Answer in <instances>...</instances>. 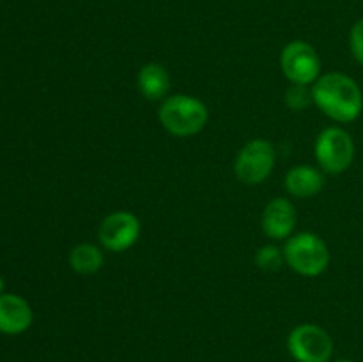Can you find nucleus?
Segmentation results:
<instances>
[{"label":"nucleus","mask_w":363,"mask_h":362,"mask_svg":"<svg viewBox=\"0 0 363 362\" xmlns=\"http://www.w3.org/2000/svg\"><path fill=\"white\" fill-rule=\"evenodd\" d=\"M314 103L337 123H351L362 114L363 96L357 82L346 73H326L312 84Z\"/></svg>","instance_id":"f257e3e1"},{"label":"nucleus","mask_w":363,"mask_h":362,"mask_svg":"<svg viewBox=\"0 0 363 362\" xmlns=\"http://www.w3.org/2000/svg\"><path fill=\"white\" fill-rule=\"evenodd\" d=\"M158 117L169 133L176 137H191L204 130L209 112L201 99L188 94H176L163 99Z\"/></svg>","instance_id":"f03ea898"},{"label":"nucleus","mask_w":363,"mask_h":362,"mask_svg":"<svg viewBox=\"0 0 363 362\" xmlns=\"http://www.w3.org/2000/svg\"><path fill=\"white\" fill-rule=\"evenodd\" d=\"M286 263L296 273L318 277L328 268L330 252L325 240L314 233H298L287 238L284 247Z\"/></svg>","instance_id":"7ed1b4c3"},{"label":"nucleus","mask_w":363,"mask_h":362,"mask_svg":"<svg viewBox=\"0 0 363 362\" xmlns=\"http://www.w3.org/2000/svg\"><path fill=\"white\" fill-rule=\"evenodd\" d=\"M315 158L326 172H344L350 169L354 160L353 138L339 126L325 128L315 141Z\"/></svg>","instance_id":"20e7f679"},{"label":"nucleus","mask_w":363,"mask_h":362,"mask_svg":"<svg viewBox=\"0 0 363 362\" xmlns=\"http://www.w3.org/2000/svg\"><path fill=\"white\" fill-rule=\"evenodd\" d=\"M275 167V149L264 138L247 142L236 156L234 172L247 185H259L272 174Z\"/></svg>","instance_id":"39448f33"},{"label":"nucleus","mask_w":363,"mask_h":362,"mask_svg":"<svg viewBox=\"0 0 363 362\" xmlns=\"http://www.w3.org/2000/svg\"><path fill=\"white\" fill-rule=\"evenodd\" d=\"M287 346L298 362H328L333 353L330 334L314 323H303L293 329Z\"/></svg>","instance_id":"423d86ee"},{"label":"nucleus","mask_w":363,"mask_h":362,"mask_svg":"<svg viewBox=\"0 0 363 362\" xmlns=\"http://www.w3.org/2000/svg\"><path fill=\"white\" fill-rule=\"evenodd\" d=\"M280 66L287 80L293 84L311 85L321 73V60L312 45L305 41H291L280 55Z\"/></svg>","instance_id":"0eeeda50"},{"label":"nucleus","mask_w":363,"mask_h":362,"mask_svg":"<svg viewBox=\"0 0 363 362\" xmlns=\"http://www.w3.org/2000/svg\"><path fill=\"white\" fill-rule=\"evenodd\" d=\"M99 241L110 252H124L137 243L140 236V220L130 212H113L101 222Z\"/></svg>","instance_id":"6e6552de"},{"label":"nucleus","mask_w":363,"mask_h":362,"mask_svg":"<svg viewBox=\"0 0 363 362\" xmlns=\"http://www.w3.org/2000/svg\"><path fill=\"white\" fill-rule=\"evenodd\" d=\"M296 226V209L286 197H277L268 202L262 212V231L273 240H287L293 236Z\"/></svg>","instance_id":"1a4fd4ad"},{"label":"nucleus","mask_w":363,"mask_h":362,"mask_svg":"<svg viewBox=\"0 0 363 362\" xmlns=\"http://www.w3.org/2000/svg\"><path fill=\"white\" fill-rule=\"evenodd\" d=\"M32 309L18 295H0V332L21 334L30 327Z\"/></svg>","instance_id":"9d476101"},{"label":"nucleus","mask_w":363,"mask_h":362,"mask_svg":"<svg viewBox=\"0 0 363 362\" xmlns=\"http://www.w3.org/2000/svg\"><path fill=\"white\" fill-rule=\"evenodd\" d=\"M325 187L321 170L311 165H296L286 174V190L298 199L314 197Z\"/></svg>","instance_id":"9b49d317"},{"label":"nucleus","mask_w":363,"mask_h":362,"mask_svg":"<svg viewBox=\"0 0 363 362\" xmlns=\"http://www.w3.org/2000/svg\"><path fill=\"white\" fill-rule=\"evenodd\" d=\"M137 82L142 96L149 102L163 99L170 89L169 71L158 62H149L144 67H140L137 75Z\"/></svg>","instance_id":"f8f14e48"},{"label":"nucleus","mask_w":363,"mask_h":362,"mask_svg":"<svg viewBox=\"0 0 363 362\" xmlns=\"http://www.w3.org/2000/svg\"><path fill=\"white\" fill-rule=\"evenodd\" d=\"M105 263L103 252L92 243H80L69 252V265L80 275H92Z\"/></svg>","instance_id":"ddd939ff"},{"label":"nucleus","mask_w":363,"mask_h":362,"mask_svg":"<svg viewBox=\"0 0 363 362\" xmlns=\"http://www.w3.org/2000/svg\"><path fill=\"white\" fill-rule=\"evenodd\" d=\"M284 261H286L284 251H280L275 245H264L255 254V265L264 272H277Z\"/></svg>","instance_id":"4468645a"},{"label":"nucleus","mask_w":363,"mask_h":362,"mask_svg":"<svg viewBox=\"0 0 363 362\" xmlns=\"http://www.w3.org/2000/svg\"><path fill=\"white\" fill-rule=\"evenodd\" d=\"M314 102V96H312V87L311 85L303 84H293L286 92V103L291 110H300L307 109L311 103Z\"/></svg>","instance_id":"2eb2a0df"},{"label":"nucleus","mask_w":363,"mask_h":362,"mask_svg":"<svg viewBox=\"0 0 363 362\" xmlns=\"http://www.w3.org/2000/svg\"><path fill=\"white\" fill-rule=\"evenodd\" d=\"M350 46L354 59H357L363 66V18L362 20H358L357 23L353 25V28H351Z\"/></svg>","instance_id":"dca6fc26"},{"label":"nucleus","mask_w":363,"mask_h":362,"mask_svg":"<svg viewBox=\"0 0 363 362\" xmlns=\"http://www.w3.org/2000/svg\"><path fill=\"white\" fill-rule=\"evenodd\" d=\"M2 291H4V280H2V277H0V295H4Z\"/></svg>","instance_id":"f3484780"},{"label":"nucleus","mask_w":363,"mask_h":362,"mask_svg":"<svg viewBox=\"0 0 363 362\" xmlns=\"http://www.w3.org/2000/svg\"><path fill=\"white\" fill-rule=\"evenodd\" d=\"M337 362H353V361H347V358H342V361H337Z\"/></svg>","instance_id":"a211bd4d"}]
</instances>
